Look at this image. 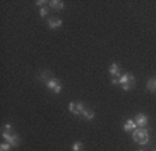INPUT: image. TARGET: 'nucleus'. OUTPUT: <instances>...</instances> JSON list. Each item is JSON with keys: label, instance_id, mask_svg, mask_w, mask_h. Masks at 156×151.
Listing matches in <instances>:
<instances>
[{"label": "nucleus", "instance_id": "2", "mask_svg": "<svg viewBox=\"0 0 156 151\" xmlns=\"http://www.w3.org/2000/svg\"><path fill=\"white\" fill-rule=\"evenodd\" d=\"M2 137H3L7 143H10L13 147H16V145L20 144V137L14 133L13 130H4L3 129V131H2Z\"/></svg>", "mask_w": 156, "mask_h": 151}, {"label": "nucleus", "instance_id": "8", "mask_svg": "<svg viewBox=\"0 0 156 151\" xmlns=\"http://www.w3.org/2000/svg\"><path fill=\"white\" fill-rule=\"evenodd\" d=\"M109 73H110L112 77H117V79H120V76H121L120 66L117 64V63H112L110 67H109Z\"/></svg>", "mask_w": 156, "mask_h": 151}, {"label": "nucleus", "instance_id": "16", "mask_svg": "<svg viewBox=\"0 0 156 151\" xmlns=\"http://www.w3.org/2000/svg\"><path fill=\"white\" fill-rule=\"evenodd\" d=\"M82 150V143L81 141H77L73 144V151H81Z\"/></svg>", "mask_w": 156, "mask_h": 151}, {"label": "nucleus", "instance_id": "6", "mask_svg": "<svg viewBox=\"0 0 156 151\" xmlns=\"http://www.w3.org/2000/svg\"><path fill=\"white\" fill-rule=\"evenodd\" d=\"M119 81H120V86H124V84H135V79H134V76H131L130 73L121 74Z\"/></svg>", "mask_w": 156, "mask_h": 151}, {"label": "nucleus", "instance_id": "5", "mask_svg": "<svg viewBox=\"0 0 156 151\" xmlns=\"http://www.w3.org/2000/svg\"><path fill=\"white\" fill-rule=\"evenodd\" d=\"M48 25L50 30H57L63 25V21L58 17H49L48 18Z\"/></svg>", "mask_w": 156, "mask_h": 151}, {"label": "nucleus", "instance_id": "17", "mask_svg": "<svg viewBox=\"0 0 156 151\" xmlns=\"http://www.w3.org/2000/svg\"><path fill=\"white\" fill-rule=\"evenodd\" d=\"M134 86H135V84H124V86H121V87H123L124 91H130V90L133 88Z\"/></svg>", "mask_w": 156, "mask_h": 151}, {"label": "nucleus", "instance_id": "18", "mask_svg": "<svg viewBox=\"0 0 156 151\" xmlns=\"http://www.w3.org/2000/svg\"><path fill=\"white\" fill-rule=\"evenodd\" d=\"M112 84H113V86H119V84H120V81H119V79H117V77H112Z\"/></svg>", "mask_w": 156, "mask_h": 151}, {"label": "nucleus", "instance_id": "14", "mask_svg": "<svg viewBox=\"0 0 156 151\" xmlns=\"http://www.w3.org/2000/svg\"><path fill=\"white\" fill-rule=\"evenodd\" d=\"M10 148H11V144L10 143H2L0 144V151H10Z\"/></svg>", "mask_w": 156, "mask_h": 151}, {"label": "nucleus", "instance_id": "12", "mask_svg": "<svg viewBox=\"0 0 156 151\" xmlns=\"http://www.w3.org/2000/svg\"><path fill=\"white\" fill-rule=\"evenodd\" d=\"M146 88L152 92H156V79H151L148 81V84H146Z\"/></svg>", "mask_w": 156, "mask_h": 151}, {"label": "nucleus", "instance_id": "11", "mask_svg": "<svg viewBox=\"0 0 156 151\" xmlns=\"http://www.w3.org/2000/svg\"><path fill=\"white\" fill-rule=\"evenodd\" d=\"M82 118L87 119V120H92V119L95 118V112L92 111V109H84V112H82Z\"/></svg>", "mask_w": 156, "mask_h": 151}, {"label": "nucleus", "instance_id": "4", "mask_svg": "<svg viewBox=\"0 0 156 151\" xmlns=\"http://www.w3.org/2000/svg\"><path fill=\"white\" fill-rule=\"evenodd\" d=\"M85 106L82 102H70V105H68V111L71 112L73 115H82Z\"/></svg>", "mask_w": 156, "mask_h": 151}, {"label": "nucleus", "instance_id": "7", "mask_svg": "<svg viewBox=\"0 0 156 151\" xmlns=\"http://www.w3.org/2000/svg\"><path fill=\"white\" fill-rule=\"evenodd\" d=\"M136 123V126L138 127H145L146 125H148V122H149V119H148V116L145 115V113H138V115L135 116V120H134Z\"/></svg>", "mask_w": 156, "mask_h": 151}, {"label": "nucleus", "instance_id": "9", "mask_svg": "<svg viewBox=\"0 0 156 151\" xmlns=\"http://www.w3.org/2000/svg\"><path fill=\"white\" fill-rule=\"evenodd\" d=\"M123 129L126 131H131V130H135V129H138V126H136V123L133 120V119H127L126 123H124Z\"/></svg>", "mask_w": 156, "mask_h": 151}, {"label": "nucleus", "instance_id": "22", "mask_svg": "<svg viewBox=\"0 0 156 151\" xmlns=\"http://www.w3.org/2000/svg\"><path fill=\"white\" fill-rule=\"evenodd\" d=\"M155 151H156V150H155Z\"/></svg>", "mask_w": 156, "mask_h": 151}, {"label": "nucleus", "instance_id": "13", "mask_svg": "<svg viewBox=\"0 0 156 151\" xmlns=\"http://www.w3.org/2000/svg\"><path fill=\"white\" fill-rule=\"evenodd\" d=\"M39 79H41V81L46 83L49 79H52V76H50V72H49V70H43V72L41 73V77H39Z\"/></svg>", "mask_w": 156, "mask_h": 151}, {"label": "nucleus", "instance_id": "21", "mask_svg": "<svg viewBox=\"0 0 156 151\" xmlns=\"http://www.w3.org/2000/svg\"><path fill=\"white\" fill-rule=\"evenodd\" d=\"M138 151H144V150H138Z\"/></svg>", "mask_w": 156, "mask_h": 151}, {"label": "nucleus", "instance_id": "20", "mask_svg": "<svg viewBox=\"0 0 156 151\" xmlns=\"http://www.w3.org/2000/svg\"><path fill=\"white\" fill-rule=\"evenodd\" d=\"M3 129H4V130H13V129H11V125H10V123H6Z\"/></svg>", "mask_w": 156, "mask_h": 151}, {"label": "nucleus", "instance_id": "15", "mask_svg": "<svg viewBox=\"0 0 156 151\" xmlns=\"http://www.w3.org/2000/svg\"><path fill=\"white\" fill-rule=\"evenodd\" d=\"M48 13H49V9H48V7H45V6L41 7V11H39V14H41V17H42V18H45V17L48 16Z\"/></svg>", "mask_w": 156, "mask_h": 151}, {"label": "nucleus", "instance_id": "1", "mask_svg": "<svg viewBox=\"0 0 156 151\" xmlns=\"http://www.w3.org/2000/svg\"><path fill=\"white\" fill-rule=\"evenodd\" d=\"M133 138L136 144L145 145L149 143V131L145 127H138L133 131Z\"/></svg>", "mask_w": 156, "mask_h": 151}, {"label": "nucleus", "instance_id": "3", "mask_svg": "<svg viewBox=\"0 0 156 151\" xmlns=\"http://www.w3.org/2000/svg\"><path fill=\"white\" fill-rule=\"evenodd\" d=\"M45 86H46V88L52 90L55 94H60V92H62V83L58 81L57 79H55V77L49 79L48 81L45 83Z\"/></svg>", "mask_w": 156, "mask_h": 151}, {"label": "nucleus", "instance_id": "19", "mask_svg": "<svg viewBox=\"0 0 156 151\" xmlns=\"http://www.w3.org/2000/svg\"><path fill=\"white\" fill-rule=\"evenodd\" d=\"M35 4L36 6H41V4H49V3H46L45 0H38V2H35Z\"/></svg>", "mask_w": 156, "mask_h": 151}, {"label": "nucleus", "instance_id": "10", "mask_svg": "<svg viewBox=\"0 0 156 151\" xmlns=\"http://www.w3.org/2000/svg\"><path fill=\"white\" fill-rule=\"evenodd\" d=\"M49 6L55 9V10H62L63 7H64V3H63L62 0H52V2H49Z\"/></svg>", "mask_w": 156, "mask_h": 151}]
</instances>
